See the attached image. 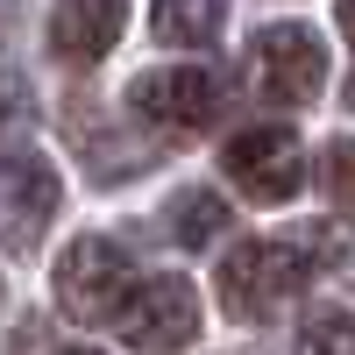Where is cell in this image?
<instances>
[{
	"mask_svg": "<svg viewBox=\"0 0 355 355\" xmlns=\"http://www.w3.org/2000/svg\"><path fill=\"white\" fill-rule=\"evenodd\" d=\"M64 355H100V348H64Z\"/></svg>",
	"mask_w": 355,
	"mask_h": 355,
	"instance_id": "14",
	"label": "cell"
},
{
	"mask_svg": "<svg viewBox=\"0 0 355 355\" xmlns=\"http://www.w3.org/2000/svg\"><path fill=\"white\" fill-rule=\"evenodd\" d=\"M334 21H341V36L355 43V0H334Z\"/></svg>",
	"mask_w": 355,
	"mask_h": 355,
	"instance_id": "13",
	"label": "cell"
},
{
	"mask_svg": "<svg viewBox=\"0 0 355 355\" xmlns=\"http://www.w3.org/2000/svg\"><path fill=\"white\" fill-rule=\"evenodd\" d=\"M227 178L242 185V199H256V206H277V199H291L299 192V178H306V157H299V135L291 128H242L227 142Z\"/></svg>",
	"mask_w": 355,
	"mask_h": 355,
	"instance_id": "4",
	"label": "cell"
},
{
	"mask_svg": "<svg viewBox=\"0 0 355 355\" xmlns=\"http://www.w3.org/2000/svg\"><path fill=\"white\" fill-rule=\"evenodd\" d=\"M220 227H227V206H220L214 192H178V199H171V234H178L185 249H206Z\"/></svg>",
	"mask_w": 355,
	"mask_h": 355,
	"instance_id": "10",
	"label": "cell"
},
{
	"mask_svg": "<svg viewBox=\"0 0 355 355\" xmlns=\"http://www.w3.org/2000/svg\"><path fill=\"white\" fill-rule=\"evenodd\" d=\"M256 85H263V100H277V107H306L320 85H327V50H320L313 28H263L256 36Z\"/></svg>",
	"mask_w": 355,
	"mask_h": 355,
	"instance_id": "6",
	"label": "cell"
},
{
	"mask_svg": "<svg viewBox=\"0 0 355 355\" xmlns=\"http://www.w3.org/2000/svg\"><path fill=\"white\" fill-rule=\"evenodd\" d=\"M220 21H227V0H157V8H150L157 43H171V50H199V43H214Z\"/></svg>",
	"mask_w": 355,
	"mask_h": 355,
	"instance_id": "9",
	"label": "cell"
},
{
	"mask_svg": "<svg viewBox=\"0 0 355 355\" xmlns=\"http://www.w3.org/2000/svg\"><path fill=\"white\" fill-rule=\"evenodd\" d=\"M320 192L334 206H355V142H327V157H320Z\"/></svg>",
	"mask_w": 355,
	"mask_h": 355,
	"instance_id": "12",
	"label": "cell"
},
{
	"mask_svg": "<svg viewBox=\"0 0 355 355\" xmlns=\"http://www.w3.org/2000/svg\"><path fill=\"white\" fill-rule=\"evenodd\" d=\"M306 284H313V256L291 249V242H242L220 263V306L234 320H270Z\"/></svg>",
	"mask_w": 355,
	"mask_h": 355,
	"instance_id": "1",
	"label": "cell"
},
{
	"mask_svg": "<svg viewBox=\"0 0 355 355\" xmlns=\"http://www.w3.org/2000/svg\"><path fill=\"white\" fill-rule=\"evenodd\" d=\"M135 291V270H128V249L107 242V234H78V242L57 256V306L85 327H100L128 306Z\"/></svg>",
	"mask_w": 355,
	"mask_h": 355,
	"instance_id": "2",
	"label": "cell"
},
{
	"mask_svg": "<svg viewBox=\"0 0 355 355\" xmlns=\"http://www.w3.org/2000/svg\"><path fill=\"white\" fill-rule=\"evenodd\" d=\"M128 107H135V121H150L157 135H199L220 114V85L199 64H171V71H142L128 85Z\"/></svg>",
	"mask_w": 355,
	"mask_h": 355,
	"instance_id": "3",
	"label": "cell"
},
{
	"mask_svg": "<svg viewBox=\"0 0 355 355\" xmlns=\"http://www.w3.org/2000/svg\"><path fill=\"white\" fill-rule=\"evenodd\" d=\"M291 355H355V313H313Z\"/></svg>",
	"mask_w": 355,
	"mask_h": 355,
	"instance_id": "11",
	"label": "cell"
},
{
	"mask_svg": "<svg viewBox=\"0 0 355 355\" xmlns=\"http://www.w3.org/2000/svg\"><path fill=\"white\" fill-rule=\"evenodd\" d=\"M114 320H121L128 348L164 355V348H185V341L199 334V299H192V284H185V277H142Z\"/></svg>",
	"mask_w": 355,
	"mask_h": 355,
	"instance_id": "5",
	"label": "cell"
},
{
	"mask_svg": "<svg viewBox=\"0 0 355 355\" xmlns=\"http://www.w3.org/2000/svg\"><path fill=\"white\" fill-rule=\"evenodd\" d=\"M121 21H128L121 0H57L50 8V50L64 64H100L121 43Z\"/></svg>",
	"mask_w": 355,
	"mask_h": 355,
	"instance_id": "8",
	"label": "cell"
},
{
	"mask_svg": "<svg viewBox=\"0 0 355 355\" xmlns=\"http://www.w3.org/2000/svg\"><path fill=\"white\" fill-rule=\"evenodd\" d=\"M57 199H64V185H57V171L43 157L8 164V178H0V227H8L15 249L43 242V220H57Z\"/></svg>",
	"mask_w": 355,
	"mask_h": 355,
	"instance_id": "7",
	"label": "cell"
}]
</instances>
